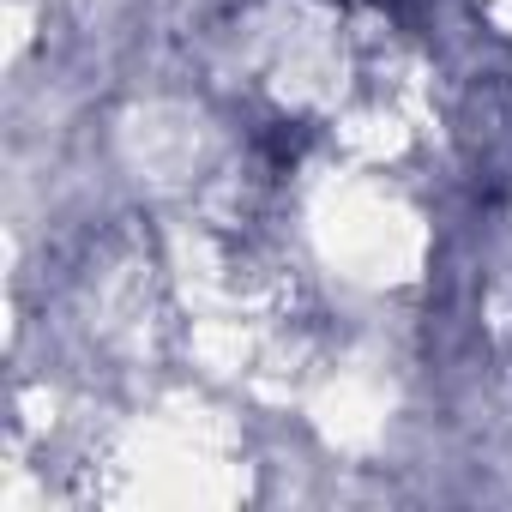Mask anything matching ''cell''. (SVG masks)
Instances as JSON below:
<instances>
[]
</instances>
